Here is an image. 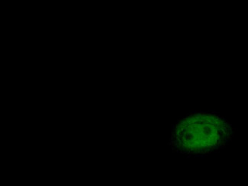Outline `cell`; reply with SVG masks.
<instances>
[{
  "instance_id": "cell-1",
  "label": "cell",
  "mask_w": 248,
  "mask_h": 186,
  "mask_svg": "<svg viewBox=\"0 0 248 186\" xmlns=\"http://www.w3.org/2000/svg\"><path fill=\"white\" fill-rule=\"evenodd\" d=\"M232 137V126L225 118L214 113H196L176 123L170 145L181 154H209L223 147Z\"/></svg>"
}]
</instances>
